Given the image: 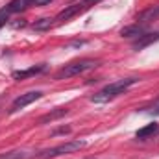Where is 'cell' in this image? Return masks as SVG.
I'll return each mask as SVG.
<instances>
[{
    "instance_id": "cell-1",
    "label": "cell",
    "mask_w": 159,
    "mask_h": 159,
    "mask_svg": "<svg viewBox=\"0 0 159 159\" xmlns=\"http://www.w3.org/2000/svg\"><path fill=\"white\" fill-rule=\"evenodd\" d=\"M139 80L137 78H124V80H117V81H113V83H109V85H106L100 93H96V94H93L91 96V102H94V104H106V102H109V100H113V98H117L119 94H122L124 91H128L131 85H135Z\"/></svg>"
},
{
    "instance_id": "cell-2",
    "label": "cell",
    "mask_w": 159,
    "mask_h": 159,
    "mask_svg": "<svg viewBox=\"0 0 159 159\" xmlns=\"http://www.w3.org/2000/svg\"><path fill=\"white\" fill-rule=\"evenodd\" d=\"M83 146H85V141H69V143H63V144H57L54 148H48V150L41 152L39 156H35V159H50V157H57V156H65V154L76 152Z\"/></svg>"
},
{
    "instance_id": "cell-3",
    "label": "cell",
    "mask_w": 159,
    "mask_h": 159,
    "mask_svg": "<svg viewBox=\"0 0 159 159\" xmlns=\"http://www.w3.org/2000/svg\"><path fill=\"white\" fill-rule=\"evenodd\" d=\"M98 65L96 59H80V61H74L70 65H65L59 72H57V78H72V76H78L81 72L89 70V69H94Z\"/></svg>"
},
{
    "instance_id": "cell-4",
    "label": "cell",
    "mask_w": 159,
    "mask_h": 159,
    "mask_svg": "<svg viewBox=\"0 0 159 159\" xmlns=\"http://www.w3.org/2000/svg\"><path fill=\"white\" fill-rule=\"evenodd\" d=\"M41 96H43V93L41 91H32V93H26V94H20L13 104H11V107H9V113H17V111H20V109H24L26 106H30L32 102H35V100H39Z\"/></svg>"
},
{
    "instance_id": "cell-5",
    "label": "cell",
    "mask_w": 159,
    "mask_h": 159,
    "mask_svg": "<svg viewBox=\"0 0 159 159\" xmlns=\"http://www.w3.org/2000/svg\"><path fill=\"white\" fill-rule=\"evenodd\" d=\"M83 9H87V6H85V4H76V6H69V7H65L63 11H59V13H57V17H56L54 20H59V22H67L69 19H72L74 15H78L80 11H83Z\"/></svg>"
},
{
    "instance_id": "cell-6",
    "label": "cell",
    "mask_w": 159,
    "mask_h": 159,
    "mask_svg": "<svg viewBox=\"0 0 159 159\" xmlns=\"http://www.w3.org/2000/svg\"><path fill=\"white\" fill-rule=\"evenodd\" d=\"M44 69H46L44 65H37V67H30V69H26V70H15V72L11 74V78L17 80V81H20V80L32 78V76H35V74H41Z\"/></svg>"
},
{
    "instance_id": "cell-7",
    "label": "cell",
    "mask_w": 159,
    "mask_h": 159,
    "mask_svg": "<svg viewBox=\"0 0 159 159\" xmlns=\"http://www.w3.org/2000/svg\"><path fill=\"white\" fill-rule=\"evenodd\" d=\"M146 34V26L144 24H133V26H126V28H122L120 30V35L122 37H141V35H144Z\"/></svg>"
},
{
    "instance_id": "cell-8",
    "label": "cell",
    "mask_w": 159,
    "mask_h": 159,
    "mask_svg": "<svg viewBox=\"0 0 159 159\" xmlns=\"http://www.w3.org/2000/svg\"><path fill=\"white\" fill-rule=\"evenodd\" d=\"M34 0H11L6 7H4V11L9 15V13H19V11H22V9H26L30 4H32Z\"/></svg>"
},
{
    "instance_id": "cell-9",
    "label": "cell",
    "mask_w": 159,
    "mask_h": 159,
    "mask_svg": "<svg viewBox=\"0 0 159 159\" xmlns=\"http://www.w3.org/2000/svg\"><path fill=\"white\" fill-rule=\"evenodd\" d=\"M157 39H159V34H144V35L137 37V41L133 43V48L135 50H141V48L148 46L150 43H154V41H157Z\"/></svg>"
},
{
    "instance_id": "cell-10",
    "label": "cell",
    "mask_w": 159,
    "mask_h": 159,
    "mask_svg": "<svg viewBox=\"0 0 159 159\" xmlns=\"http://www.w3.org/2000/svg\"><path fill=\"white\" fill-rule=\"evenodd\" d=\"M69 113V109H56V111H52V113H46V115H43L39 119V122H54V120L61 119V117H65Z\"/></svg>"
},
{
    "instance_id": "cell-11",
    "label": "cell",
    "mask_w": 159,
    "mask_h": 159,
    "mask_svg": "<svg viewBox=\"0 0 159 159\" xmlns=\"http://www.w3.org/2000/svg\"><path fill=\"white\" fill-rule=\"evenodd\" d=\"M157 129H159L157 124H148V126H144V128H141V129L137 131V139H148V137H152Z\"/></svg>"
},
{
    "instance_id": "cell-12",
    "label": "cell",
    "mask_w": 159,
    "mask_h": 159,
    "mask_svg": "<svg viewBox=\"0 0 159 159\" xmlns=\"http://www.w3.org/2000/svg\"><path fill=\"white\" fill-rule=\"evenodd\" d=\"M156 17H159V6L157 7H150V9L143 11V13L137 17V20H139V22H148V20H152V19H156Z\"/></svg>"
},
{
    "instance_id": "cell-13",
    "label": "cell",
    "mask_w": 159,
    "mask_h": 159,
    "mask_svg": "<svg viewBox=\"0 0 159 159\" xmlns=\"http://www.w3.org/2000/svg\"><path fill=\"white\" fill-rule=\"evenodd\" d=\"M32 156L28 152H20V150H13V152H4L0 154V159H30Z\"/></svg>"
},
{
    "instance_id": "cell-14",
    "label": "cell",
    "mask_w": 159,
    "mask_h": 159,
    "mask_svg": "<svg viewBox=\"0 0 159 159\" xmlns=\"http://www.w3.org/2000/svg\"><path fill=\"white\" fill-rule=\"evenodd\" d=\"M52 20H54V19H48V17H46V19H41V20H37V22L34 24V28H35V30H39V32L48 30V28L52 26Z\"/></svg>"
},
{
    "instance_id": "cell-15",
    "label": "cell",
    "mask_w": 159,
    "mask_h": 159,
    "mask_svg": "<svg viewBox=\"0 0 159 159\" xmlns=\"http://www.w3.org/2000/svg\"><path fill=\"white\" fill-rule=\"evenodd\" d=\"M150 113H152V115H157V117H159V100L154 104V106H152V107H150Z\"/></svg>"
},
{
    "instance_id": "cell-16",
    "label": "cell",
    "mask_w": 159,
    "mask_h": 159,
    "mask_svg": "<svg viewBox=\"0 0 159 159\" xmlns=\"http://www.w3.org/2000/svg\"><path fill=\"white\" fill-rule=\"evenodd\" d=\"M52 0H34V4H37V6H44V4H50Z\"/></svg>"
},
{
    "instance_id": "cell-17",
    "label": "cell",
    "mask_w": 159,
    "mask_h": 159,
    "mask_svg": "<svg viewBox=\"0 0 159 159\" xmlns=\"http://www.w3.org/2000/svg\"><path fill=\"white\" fill-rule=\"evenodd\" d=\"M96 2H100V0H85L83 4H85V6L89 7V6H93V4H96Z\"/></svg>"
}]
</instances>
